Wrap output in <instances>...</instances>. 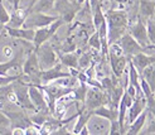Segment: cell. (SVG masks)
<instances>
[{
  "label": "cell",
  "instance_id": "6da1fadb",
  "mask_svg": "<svg viewBox=\"0 0 155 135\" xmlns=\"http://www.w3.org/2000/svg\"><path fill=\"white\" fill-rule=\"evenodd\" d=\"M107 24V43H116L127 30V14L121 9H110L105 13Z\"/></svg>",
  "mask_w": 155,
  "mask_h": 135
},
{
  "label": "cell",
  "instance_id": "7a4b0ae2",
  "mask_svg": "<svg viewBox=\"0 0 155 135\" xmlns=\"http://www.w3.org/2000/svg\"><path fill=\"white\" fill-rule=\"evenodd\" d=\"M107 56H108V61H110V66H111L114 77L120 78L124 75V72H126L129 59L122 53V49L120 48V46L117 43L108 44Z\"/></svg>",
  "mask_w": 155,
  "mask_h": 135
},
{
  "label": "cell",
  "instance_id": "3957f363",
  "mask_svg": "<svg viewBox=\"0 0 155 135\" xmlns=\"http://www.w3.org/2000/svg\"><path fill=\"white\" fill-rule=\"evenodd\" d=\"M34 51L37 53L41 69H48V68L53 67L54 65H57V63L59 62L58 53L54 51V48L48 42H44L43 44H41Z\"/></svg>",
  "mask_w": 155,
  "mask_h": 135
},
{
  "label": "cell",
  "instance_id": "277c9868",
  "mask_svg": "<svg viewBox=\"0 0 155 135\" xmlns=\"http://www.w3.org/2000/svg\"><path fill=\"white\" fill-rule=\"evenodd\" d=\"M84 107L88 110H94L98 106L102 105H108L110 104V97H108V93L100 89V87H94L92 86L91 89H87L86 92V97H84Z\"/></svg>",
  "mask_w": 155,
  "mask_h": 135
},
{
  "label": "cell",
  "instance_id": "5b68a950",
  "mask_svg": "<svg viewBox=\"0 0 155 135\" xmlns=\"http://www.w3.org/2000/svg\"><path fill=\"white\" fill-rule=\"evenodd\" d=\"M64 24V22L62 18L56 19L53 23H51L49 25H45L42 28H38L34 32V38H33V44H34V49L38 48L41 44H43L44 42H48L49 39L57 33V30Z\"/></svg>",
  "mask_w": 155,
  "mask_h": 135
},
{
  "label": "cell",
  "instance_id": "8992f818",
  "mask_svg": "<svg viewBox=\"0 0 155 135\" xmlns=\"http://www.w3.org/2000/svg\"><path fill=\"white\" fill-rule=\"evenodd\" d=\"M81 9V5L71 0H56V4H54V9L58 13V17L63 19L64 23H72L77 12Z\"/></svg>",
  "mask_w": 155,
  "mask_h": 135
},
{
  "label": "cell",
  "instance_id": "52a82bcc",
  "mask_svg": "<svg viewBox=\"0 0 155 135\" xmlns=\"http://www.w3.org/2000/svg\"><path fill=\"white\" fill-rule=\"evenodd\" d=\"M58 15H51L48 13H42V12H29L27 18L24 20V28L30 29H38L45 25H49L56 19H58Z\"/></svg>",
  "mask_w": 155,
  "mask_h": 135
},
{
  "label": "cell",
  "instance_id": "ba28073f",
  "mask_svg": "<svg viewBox=\"0 0 155 135\" xmlns=\"http://www.w3.org/2000/svg\"><path fill=\"white\" fill-rule=\"evenodd\" d=\"M12 86H13V92L15 95V99H17V105H19L21 109L35 111L32 101H30V99H29V92H28L29 85L23 82L20 78H18V80L12 82Z\"/></svg>",
  "mask_w": 155,
  "mask_h": 135
},
{
  "label": "cell",
  "instance_id": "9c48e42d",
  "mask_svg": "<svg viewBox=\"0 0 155 135\" xmlns=\"http://www.w3.org/2000/svg\"><path fill=\"white\" fill-rule=\"evenodd\" d=\"M116 43L120 46V48L122 49V53L126 56L127 59H130L134 54H136L139 52H145V49L135 41L129 32H126L125 34H122Z\"/></svg>",
  "mask_w": 155,
  "mask_h": 135
},
{
  "label": "cell",
  "instance_id": "30bf717a",
  "mask_svg": "<svg viewBox=\"0 0 155 135\" xmlns=\"http://www.w3.org/2000/svg\"><path fill=\"white\" fill-rule=\"evenodd\" d=\"M129 33L133 35V38L143 47L144 49L153 48V46L150 44V41H149V37H148L146 25H145V23L141 19L136 20L135 24H133V25L130 27V32H129Z\"/></svg>",
  "mask_w": 155,
  "mask_h": 135
},
{
  "label": "cell",
  "instance_id": "8fae6325",
  "mask_svg": "<svg viewBox=\"0 0 155 135\" xmlns=\"http://www.w3.org/2000/svg\"><path fill=\"white\" fill-rule=\"evenodd\" d=\"M28 92H29V99H30V101H32L35 111H44V113H49L47 100H45V95H44L41 86L29 85Z\"/></svg>",
  "mask_w": 155,
  "mask_h": 135
},
{
  "label": "cell",
  "instance_id": "7c38bea8",
  "mask_svg": "<svg viewBox=\"0 0 155 135\" xmlns=\"http://www.w3.org/2000/svg\"><path fill=\"white\" fill-rule=\"evenodd\" d=\"M69 76H72L71 72L64 71L63 65H62L61 62H58L57 65H54L53 67L41 71V82H42V85H45V83H49L52 81L59 80V78H67Z\"/></svg>",
  "mask_w": 155,
  "mask_h": 135
},
{
  "label": "cell",
  "instance_id": "4fadbf2b",
  "mask_svg": "<svg viewBox=\"0 0 155 135\" xmlns=\"http://www.w3.org/2000/svg\"><path fill=\"white\" fill-rule=\"evenodd\" d=\"M4 29L6 30V33L9 34L12 38L23 39V41H27V42L33 41L34 32H35V29H30V28H24V27L13 28V27H9V25H5Z\"/></svg>",
  "mask_w": 155,
  "mask_h": 135
},
{
  "label": "cell",
  "instance_id": "5bb4252c",
  "mask_svg": "<svg viewBox=\"0 0 155 135\" xmlns=\"http://www.w3.org/2000/svg\"><path fill=\"white\" fill-rule=\"evenodd\" d=\"M146 107V99L144 95H137L133 100V104L127 109V116H129V123H133L135 119L140 115Z\"/></svg>",
  "mask_w": 155,
  "mask_h": 135
},
{
  "label": "cell",
  "instance_id": "9a60e30c",
  "mask_svg": "<svg viewBox=\"0 0 155 135\" xmlns=\"http://www.w3.org/2000/svg\"><path fill=\"white\" fill-rule=\"evenodd\" d=\"M130 61L134 65V67L137 69V72L141 73L145 67L150 66L151 63H155V56H149L144 52H139V53L134 54L133 57L130 58Z\"/></svg>",
  "mask_w": 155,
  "mask_h": 135
},
{
  "label": "cell",
  "instance_id": "2e32d148",
  "mask_svg": "<svg viewBox=\"0 0 155 135\" xmlns=\"http://www.w3.org/2000/svg\"><path fill=\"white\" fill-rule=\"evenodd\" d=\"M117 109H114V107H108L107 105H102V106H98L96 109L92 110V116H98V117H102L106 119L108 121H114V120H117Z\"/></svg>",
  "mask_w": 155,
  "mask_h": 135
},
{
  "label": "cell",
  "instance_id": "e0dca14e",
  "mask_svg": "<svg viewBox=\"0 0 155 135\" xmlns=\"http://www.w3.org/2000/svg\"><path fill=\"white\" fill-rule=\"evenodd\" d=\"M146 121H148V111H146V109H145L133 123H130V128L126 130L125 134H130V135L140 134V131L143 130V128L145 126Z\"/></svg>",
  "mask_w": 155,
  "mask_h": 135
},
{
  "label": "cell",
  "instance_id": "ac0fdd59",
  "mask_svg": "<svg viewBox=\"0 0 155 135\" xmlns=\"http://www.w3.org/2000/svg\"><path fill=\"white\" fill-rule=\"evenodd\" d=\"M91 117H92V110H88L86 107H83L82 110H80L78 113H77V121L74 124L72 134H78L83 126L87 125V123L90 121Z\"/></svg>",
  "mask_w": 155,
  "mask_h": 135
},
{
  "label": "cell",
  "instance_id": "d6986e66",
  "mask_svg": "<svg viewBox=\"0 0 155 135\" xmlns=\"http://www.w3.org/2000/svg\"><path fill=\"white\" fill-rule=\"evenodd\" d=\"M21 56H23V51H20V52H19L17 56H15V57H13L12 59L0 63V75H2V76H6V75H9V72H10L12 69L20 67Z\"/></svg>",
  "mask_w": 155,
  "mask_h": 135
},
{
  "label": "cell",
  "instance_id": "ffe728a7",
  "mask_svg": "<svg viewBox=\"0 0 155 135\" xmlns=\"http://www.w3.org/2000/svg\"><path fill=\"white\" fill-rule=\"evenodd\" d=\"M59 62L67 68H74L78 69V54L74 52H67V53H58Z\"/></svg>",
  "mask_w": 155,
  "mask_h": 135
},
{
  "label": "cell",
  "instance_id": "44dd1931",
  "mask_svg": "<svg viewBox=\"0 0 155 135\" xmlns=\"http://www.w3.org/2000/svg\"><path fill=\"white\" fill-rule=\"evenodd\" d=\"M27 15H28V12L25 9L23 10V9H19V8H17V9H13V13L10 14V20H9V23H8L6 25L13 27V28L23 27Z\"/></svg>",
  "mask_w": 155,
  "mask_h": 135
},
{
  "label": "cell",
  "instance_id": "7402d4cb",
  "mask_svg": "<svg viewBox=\"0 0 155 135\" xmlns=\"http://www.w3.org/2000/svg\"><path fill=\"white\" fill-rule=\"evenodd\" d=\"M139 12H140L141 17L146 19L153 18L155 14V0H140Z\"/></svg>",
  "mask_w": 155,
  "mask_h": 135
},
{
  "label": "cell",
  "instance_id": "603a6c76",
  "mask_svg": "<svg viewBox=\"0 0 155 135\" xmlns=\"http://www.w3.org/2000/svg\"><path fill=\"white\" fill-rule=\"evenodd\" d=\"M140 75H141V77L144 78V80L148 82L151 91L155 93V63H151L150 66L145 67Z\"/></svg>",
  "mask_w": 155,
  "mask_h": 135
},
{
  "label": "cell",
  "instance_id": "cb8c5ba5",
  "mask_svg": "<svg viewBox=\"0 0 155 135\" xmlns=\"http://www.w3.org/2000/svg\"><path fill=\"white\" fill-rule=\"evenodd\" d=\"M56 0H37V3L32 6L29 12H42V13H49L54 9Z\"/></svg>",
  "mask_w": 155,
  "mask_h": 135
},
{
  "label": "cell",
  "instance_id": "d4e9b609",
  "mask_svg": "<svg viewBox=\"0 0 155 135\" xmlns=\"http://www.w3.org/2000/svg\"><path fill=\"white\" fill-rule=\"evenodd\" d=\"M106 20L105 13L102 10V4H98L94 10H92V22H94V28L95 30L98 29V27Z\"/></svg>",
  "mask_w": 155,
  "mask_h": 135
},
{
  "label": "cell",
  "instance_id": "484cf974",
  "mask_svg": "<svg viewBox=\"0 0 155 135\" xmlns=\"http://www.w3.org/2000/svg\"><path fill=\"white\" fill-rule=\"evenodd\" d=\"M86 92H87V86H86V83H84V82H80V86L72 90L74 100L76 101H80V102H83L84 101V97H86Z\"/></svg>",
  "mask_w": 155,
  "mask_h": 135
},
{
  "label": "cell",
  "instance_id": "4316f807",
  "mask_svg": "<svg viewBox=\"0 0 155 135\" xmlns=\"http://www.w3.org/2000/svg\"><path fill=\"white\" fill-rule=\"evenodd\" d=\"M9 20H10V13L5 8L3 0H0V32L4 29V27L9 23Z\"/></svg>",
  "mask_w": 155,
  "mask_h": 135
},
{
  "label": "cell",
  "instance_id": "83f0119b",
  "mask_svg": "<svg viewBox=\"0 0 155 135\" xmlns=\"http://www.w3.org/2000/svg\"><path fill=\"white\" fill-rule=\"evenodd\" d=\"M146 30H148V37H149V41L150 44L153 47H155V20L153 18L146 20Z\"/></svg>",
  "mask_w": 155,
  "mask_h": 135
},
{
  "label": "cell",
  "instance_id": "f1b7e54d",
  "mask_svg": "<svg viewBox=\"0 0 155 135\" xmlns=\"http://www.w3.org/2000/svg\"><path fill=\"white\" fill-rule=\"evenodd\" d=\"M12 126V121L4 111L0 110V134H5V131Z\"/></svg>",
  "mask_w": 155,
  "mask_h": 135
},
{
  "label": "cell",
  "instance_id": "f546056e",
  "mask_svg": "<svg viewBox=\"0 0 155 135\" xmlns=\"http://www.w3.org/2000/svg\"><path fill=\"white\" fill-rule=\"evenodd\" d=\"M88 46L91 48H94L95 51L97 52H101V41H100V37H98V33L95 30V33L92 34L88 39Z\"/></svg>",
  "mask_w": 155,
  "mask_h": 135
},
{
  "label": "cell",
  "instance_id": "4dcf8cb0",
  "mask_svg": "<svg viewBox=\"0 0 155 135\" xmlns=\"http://www.w3.org/2000/svg\"><path fill=\"white\" fill-rule=\"evenodd\" d=\"M92 62V57L88 53H82L78 56V68H88Z\"/></svg>",
  "mask_w": 155,
  "mask_h": 135
},
{
  "label": "cell",
  "instance_id": "1f68e13d",
  "mask_svg": "<svg viewBox=\"0 0 155 135\" xmlns=\"http://www.w3.org/2000/svg\"><path fill=\"white\" fill-rule=\"evenodd\" d=\"M146 128L144 126L143 130L140 131V134H155V116L150 117V121H146Z\"/></svg>",
  "mask_w": 155,
  "mask_h": 135
},
{
  "label": "cell",
  "instance_id": "d6a6232c",
  "mask_svg": "<svg viewBox=\"0 0 155 135\" xmlns=\"http://www.w3.org/2000/svg\"><path fill=\"white\" fill-rule=\"evenodd\" d=\"M20 76L19 75H14V76H10V75H6V76H2L0 75V86H5V85H9L12 82H14L15 80H18Z\"/></svg>",
  "mask_w": 155,
  "mask_h": 135
},
{
  "label": "cell",
  "instance_id": "836d02e7",
  "mask_svg": "<svg viewBox=\"0 0 155 135\" xmlns=\"http://www.w3.org/2000/svg\"><path fill=\"white\" fill-rule=\"evenodd\" d=\"M110 123H111V126H110V130H108L107 134H111V135H114V134H121L119 121L117 120H114V121H110Z\"/></svg>",
  "mask_w": 155,
  "mask_h": 135
},
{
  "label": "cell",
  "instance_id": "e575fe53",
  "mask_svg": "<svg viewBox=\"0 0 155 135\" xmlns=\"http://www.w3.org/2000/svg\"><path fill=\"white\" fill-rule=\"evenodd\" d=\"M78 134H81V135H88V134H91V133H90V130H88V126H87V125H84L83 128L80 130V133H78Z\"/></svg>",
  "mask_w": 155,
  "mask_h": 135
},
{
  "label": "cell",
  "instance_id": "d590c367",
  "mask_svg": "<svg viewBox=\"0 0 155 135\" xmlns=\"http://www.w3.org/2000/svg\"><path fill=\"white\" fill-rule=\"evenodd\" d=\"M35 3H37V0H30V4L28 5V8H27V9H25V10H27V12L29 13V10H30V9H32V6H33V5L35 4Z\"/></svg>",
  "mask_w": 155,
  "mask_h": 135
},
{
  "label": "cell",
  "instance_id": "8d00e7d4",
  "mask_svg": "<svg viewBox=\"0 0 155 135\" xmlns=\"http://www.w3.org/2000/svg\"><path fill=\"white\" fill-rule=\"evenodd\" d=\"M19 3H20V0H17V2H15V5L13 6V9H17V8H19Z\"/></svg>",
  "mask_w": 155,
  "mask_h": 135
},
{
  "label": "cell",
  "instance_id": "74e56055",
  "mask_svg": "<svg viewBox=\"0 0 155 135\" xmlns=\"http://www.w3.org/2000/svg\"><path fill=\"white\" fill-rule=\"evenodd\" d=\"M84 2H86V0H76V3H77V4H80V5H82Z\"/></svg>",
  "mask_w": 155,
  "mask_h": 135
},
{
  "label": "cell",
  "instance_id": "f35d334b",
  "mask_svg": "<svg viewBox=\"0 0 155 135\" xmlns=\"http://www.w3.org/2000/svg\"><path fill=\"white\" fill-rule=\"evenodd\" d=\"M15 2H17V0H13V6L15 5Z\"/></svg>",
  "mask_w": 155,
  "mask_h": 135
},
{
  "label": "cell",
  "instance_id": "ab89813d",
  "mask_svg": "<svg viewBox=\"0 0 155 135\" xmlns=\"http://www.w3.org/2000/svg\"><path fill=\"white\" fill-rule=\"evenodd\" d=\"M154 100H155V93H154Z\"/></svg>",
  "mask_w": 155,
  "mask_h": 135
},
{
  "label": "cell",
  "instance_id": "60d3db41",
  "mask_svg": "<svg viewBox=\"0 0 155 135\" xmlns=\"http://www.w3.org/2000/svg\"><path fill=\"white\" fill-rule=\"evenodd\" d=\"M100 2H101V3H102V2H104V0H100Z\"/></svg>",
  "mask_w": 155,
  "mask_h": 135
},
{
  "label": "cell",
  "instance_id": "b9f144b4",
  "mask_svg": "<svg viewBox=\"0 0 155 135\" xmlns=\"http://www.w3.org/2000/svg\"><path fill=\"white\" fill-rule=\"evenodd\" d=\"M0 33H2V32H0Z\"/></svg>",
  "mask_w": 155,
  "mask_h": 135
}]
</instances>
